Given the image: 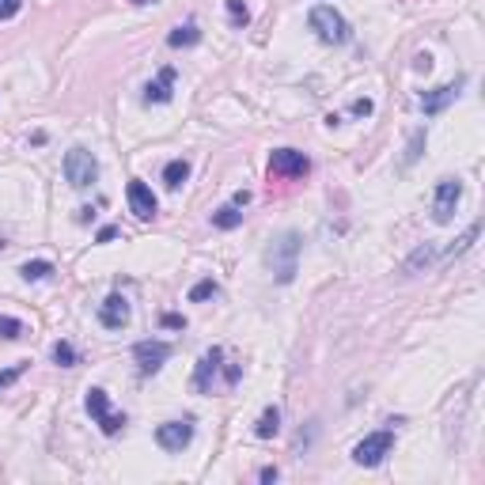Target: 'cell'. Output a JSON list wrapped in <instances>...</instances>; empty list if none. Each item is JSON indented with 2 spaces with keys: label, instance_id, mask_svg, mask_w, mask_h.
<instances>
[{
  "label": "cell",
  "instance_id": "obj_22",
  "mask_svg": "<svg viewBox=\"0 0 485 485\" xmlns=\"http://www.w3.org/2000/svg\"><path fill=\"white\" fill-rule=\"evenodd\" d=\"M216 292H220V284L213 277H205V281H197L190 289V303H201V300H208V296H216Z\"/></svg>",
  "mask_w": 485,
  "mask_h": 485
},
{
  "label": "cell",
  "instance_id": "obj_2",
  "mask_svg": "<svg viewBox=\"0 0 485 485\" xmlns=\"http://www.w3.org/2000/svg\"><path fill=\"white\" fill-rule=\"evenodd\" d=\"M296 258H300V235H296V231H284V235L266 250V262H269L277 284H289L296 277Z\"/></svg>",
  "mask_w": 485,
  "mask_h": 485
},
{
  "label": "cell",
  "instance_id": "obj_34",
  "mask_svg": "<svg viewBox=\"0 0 485 485\" xmlns=\"http://www.w3.org/2000/svg\"><path fill=\"white\" fill-rule=\"evenodd\" d=\"M133 4H148V0H133Z\"/></svg>",
  "mask_w": 485,
  "mask_h": 485
},
{
  "label": "cell",
  "instance_id": "obj_13",
  "mask_svg": "<svg viewBox=\"0 0 485 485\" xmlns=\"http://www.w3.org/2000/svg\"><path fill=\"white\" fill-rule=\"evenodd\" d=\"M459 87H462V80L440 84V87H433V91H425V95H421V110H425L428 118H433V114H444V110L459 99Z\"/></svg>",
  "mask_w": 485,
  "mask_h": 485
},
{
  "label": "cell",
  "instance_id": "obj_24",
  "mask_svg": "<svg viewBox=\"0 0 485 485\" xmlns=\"http://www.w3.org/2000/svg\"><path fill=\"white\" fill-rule=\"evenodd\" d=\"M53 360H57L61 368H72V364L80 360V357H76V349L69 345V341H57V345H53Z\"/></svg>",
  "mask_w": 485,
  "mask_h": 485
},
{
  "label": "cell",
  "instance_id": "obj_11",
  "mask_svg": "<svg viewBox=\"0 0 485 485\" xmlns=\"http://www.w3.org/2000/svg\"><path fill=\"white\" fill-rule=\"evenodd\" d=\"M220 368H224V349L213 345V349H208L201 360H197V372H194V391H201V394L213 391V383H216V376H220Z\"/></svg>",
  "mask_w": 485,
  "mask_h": 485
},
{
  "label": "cell",
  "instance_id": "obj_4",
  "mask_svg": "<svg viewBox=\"0 0 485 485\" xmlns=\"http://www.w3.org/2000/svg\"><path fill=\"white\" fill-rule=\"evenodd\" d=\"M391 447H394V433H391V428L368 433L357 447H352V462H357V467H379V462L391 455Z\"/></svg>",
  "mask_w": 485,
  "mask_h": 485
},
{
  "label": "cell",
  "instance_id": "obj_16",
  "mask_svg": "<svg viewBox=\"0 0 485 485\" xmlns=\"http://www.w3.org/2000/svg\"><path fill=\"white\" fill-rule=\"evenodd\" d=\"M281 433V410L277 406H266V413L258 417V425H255V436L258 440H269V436H277Z\"/></svg>",
  "mask_w": 485,
  "mask_h": 485
},
{
  "label": "cell",
  "instance_id": "obj_21",
  "mask_svg": "<svg viewBox=\"0 0 485 485\" xmlns=\"http://www.w3.org/2000/svg\"><path fill=\"white\" fill-rule=\"evenodd\" d=\"M425 140H428V133H425V129H417V133L410 137V145H406L402 167H410V163H417V156H421V148H425Z\"/></svg>",
  "mask_w": 485,
  "mask_h": 485
},
{
  "label": "cell",
  "instance_id": "obj_29",
  "mask_svg": "<svg viewBox=\"0 0 485 485\" xmlns=\"http://www.w3.org/2000/svg\"><path fill=\"white\" fill-rule=\"evenodd\" d=\"M372 110H376V103H372V99H357V103H352V114H360V118H368Z\"/></svg>",
  "mask_w": 485,
  "mask_h": 485
},
{
  "label": "cell",
  "instance_id": "obj_6",
  "mask_svg": "<svg viewBox=\"0 0 485 485\" xmlns=\"http://www.w3.org/2000/svg\"><path fill=\"white\" fill-rule=\"evenodd\" d=\"M459 197H462V182L459 179H440L436 182V194H433V220H436V224H451Z\"/></svg>",
  "mask_w": 485,
  "mask_h": 485
},
{
  "label": "cell",
  "instance_id": "obj_3",
  "mask_svg": "<svg viewBox=\"0 0 485 485\" xmlns=\"http://www.w3.org/2000/svg\"><path fill=\"white\" fill-rule=\"evenodd\" d=\"M61 171H65V179H69L72 190H87V186H91V182L99 179V160H95L84 145H76V148L65 152Z\"/></svg>",
  "mask_w": 485,
  "mask_h": 485
},
{
  "label": "cell",
  "instance_id": "obj_9",
  "mask_svg": "<svg viewBox=\"0 0 485 485\" xmlns=\"http://www.w3.org/2000/svg\"><path fill=\"white\" fill-rule=\"evenodd\" d=\"M190 440H194V421L186 417V421H163L156 428V444L163 451H182V447H190Z\"/></svg>",
  "mask_w": 485,
  "mask_h": 485
},
{
  "label": "cell",
  "instance_id": "obj_25",
  "mask_svg": "<svg viewBox=\"0 0 485 485\" xmlns=\"http://www.w3.org/2000/svg\"><path fill=\"white\" fill-rule=\"evenodd\" d=\"M0 338H8V341H16V338H23V323L12 315H0Z\"/></svg>",
  "mask_w": 485,
  "mask_h": 485
},
{
  "label": "cell",
  "instance_id": "obj_19",
  "mask_svg": "<svg viewBox=\"0 0 485 485\" xmlns=\"http://www.w3.org/2000/svg\"><path fill=\"white\" fill-rule=\"evenodd\" d=\"M239 224H242L239 205H224V208H216V213H213V228H220V231H231V228H239Z\"/></svg>",
  "mask_w": 485,
  "mask_h": 485
},
{
  "label": "cell",
  "instance_id": "obj_30",
  "mask_svg": "<svg viewBox=\"0 0 485 485\" xmlns=\"http://www.w3.org/2000/svg\"><path fill=\"white\" fill-rule=\"evenodd\" d=\"M160 323L167 326V330H182V326H186V318H182V315H174V311H167V315L160 318Z\"/></svg>",
  "mask_w": 485,
  "mask_h": 485
},
{
  "label": "cell",
  "instance_id": "obj_27",
  "mask_svg": "<svg viewBox=\"0 0 485 485\" xmlns=\"http://www.w3.org/2000/svg\"><path fill=\"white\" fill-rule=\"evenodd\" d=\"M23 368H27V364H16V368H4V372H0V391L12 387V383H16L19 376H23Z\"/></svg>",
  "mask_w": 485,
  "mask_h": 485
},
{
  "label": "cell",
  "instance_id": "obj_17",
  "mask_svg": "<svg viewBox=\"0 0 485 485\" xmlns=\"http://www.w3.org/2000/svg\"><path fill=\"white\" fill-rule=\"evenodd\" d=\"M186 179H190V163H186V160H171L167 167H163V182H167V190H179Z\"/></svg>",
  "mask_w": 485,
  "mask_h": 485
},
{
  "label": "cell",
  "instance_id": "obj_12",
  "mask_svg": "<svg viewBox=\"0 0 485 485\" xmlns=\"http://www.w3.org/2000/svg\"><path fill=\"white\" fill-rule=\"evenodd\" d=\"M126 197H129V213H133L137 220H152V216H156V208H160L156 205V194H152L140 179H133V182L126 186Z\"/></svg>",
  "mask_w": 485,
  "mask_h": 485
},
{
  "label": "cell",
  "instance_id": "obj_7",
  "mask_svg": "<svg viewBox=\"0 0 485 485\" xmlns=\"http://www.w3.org/2000/svg\"><path fill=\"white\" fill-rule=\"evenodd\" d=\"M307 171H311V160L296 148H277L269 156V174H277V179H303Z\"/></svg>",
  "mask_w": 485,
  "mask_h": 485
},
{
  "label": "cell",
  "instance_id": "obj_1",
  "mask_svg": "<svg viewBox=\"0 0 485 485\" xmlns=\"http://www.w3.org/2000/svg\"><path fill=\"white\" fill-rule=\"evenodd\" d=\"M307 23H311V30L326 42V46H345V42L352 38L345 16H341L334 4H315L311 12H307Z\"/></svg>",
  "mask_w": 485,
  "mask_h": 485
},
{
  "label": "cell",
  "instance_id": "obj_20",
  "mask_svg": "<svg viewBox=\"0 0 485 485\" xmlns=\"http://www.w3.org/2000/svg\"><path fill=\"white\" fill-rule=\"evenodd\" d=\"M50 273H53V262H46V258L23 262V266H19V277H23V281H46Z\"/></svg>",
  "mask_w": 485,
  "mask_h": 485
},
{
  "label": "cell",
  "instance_id": "obj_10",
  "mask_svg": "<svg viewBox=\"0 0 485 485\" xmlns=\"http://www.w3.org/2000/svg\"><path fill=\"white\" fill-rule=\"evenodd\" d=\"M129 318H133V307H129V300L121 292H110L103 303H99V323H103L106 330H121L129 326Z\"/></svg>",
  "mask_w": 485,
  "mask_h": 485
},
{
  "label": "cell",
  "instance_id": "obj_33",
  "mask_svg": "<svg viewBox=\"0 0 485 485\" xmlns=\"http://www.w3.org/2000/svg\"><path fill=\"white\" fill-rule=\"evenodd\" d=\"M231 205H239V208H242V205H250V194H247V190H239L235 197H231Z\"/></svg>",
  "mask_w": 485,
  "mask_h": 485
},
{
  "label": "cell",
  "instance_id": "obj_14",
  "mask_svg": "<svg viewBox=\"0 0 485 485\" xmlns=\"http://www.w3.org/2000/svg\"><path fill=\"white\" fill-rule=\"evenodd\" d=\"M174 76H179V72H174L171 65H167V69H160V76L145 87V103H148V106H152V103H171V95H174Z\"/></svg>",
  "mask_w": 485,
  "mask_h": 485
},
{
  "label": "cell",
  "instance_id": "obj_18",
  "mask_svg": "<svg viewBox=\"0 0 485 485\" xmlns=\"http://www.w3.org/2000/svg\"><path fill=\"white\" fill-rule=\"evenodd\" d=\"M433 262H436V247H433V242H425V247H417L413 255L406 258V273H417L421 266L428 269V266H433Z\"/></svg>",
  "mask_w": 485,
  "mask_h": 485
},
{
  "label": "cell",
  "instance_id": "obj_31",
  "mask_svg": "<svg viewBox=\"0 0 485 485\" xmlns=\"http://www.w3.org/2000/svg\"><path fill=\"white\" fill-rule=\"evenodd\" d=\"M258 478H262V481H277V467H262Z\"/></svg>",
  "mask_w": 485,
  "mask_h": 485
},
{
  "label": "cell",
  "instance_id": "obj_23",
  "mask_svg": "<svg viewBox=\"0 0 485 485\" xmlns=\"http://www.w3.org/2000/svg\"><path fill=\"white\" fill-rule=\"evenodd\" d=\"M224 8H228V19L235 27H247L250 23V12H247V4H242V0H224Z\"/></svg>",
  "mask_w": 485,
  "mask_h": 485
},
{
  "label": "cell",
  "instance_id": "obj_26",
  "mask_svg": "<svg viewBox=\"0 0 485 485\" xmlns=\"http://www.w3.org/2000/svg\"><path fill=\"white\" fill-rule=\"evenodd\" d=\"M478 235H481V224H470V228H467V235H462V239L455 242V247L447 250V255H462V250H470V242L478 239Z\"/></svg>",
  "mask_w": 485,
  "mask_h": 485
},
{
  "label": "cell",
  "instance_id": "obj_32",
  "mask_svg": "<svg viewBox=\"0 0 485 485\" xmlns=\"http://www.w3.org/2000/svg\"><path fill=\"white\" fill-rule=\"evenodd\" d=\"M118 235V228H99V242H110Z\"/></svg>",
  "mask_w": 485,
  "mask_h": 485
},
{
  "label": "cell",
  "instance_id": "obj_15",
  "mask_svg": "<svg viewBox=\"0 0 485 485\" xmlns=\"http://www.w3.org/2000/svg\"><path fill=\"white\" fill-rule=\"evenodd\" d=\"M201 42V30H197V23H186V27H174L167 35V46L171 50H186V46H197Z\"/></svg>",
  "mask_w": 485,
  "mask_h": 485
},
{
  "label": "cell",
  "instance_id": "obj_5",
  "mask_svg": "<svg viewBox=\"0 0 485 485\" xmlns=\"http://www.w3.org/2000/svg\"><path fill=\"white\" fill-rule=\"evenodd\" d=\"M87 413L95 417V425L103 428V436H118L121 433V425H126V413H110V398H106V391L103 387H91L87 391Z\"/></svg>",
  "mask_w": 485,
  "mask_h": 485
},
{
  "label": "cell",
  "instance_id": "obj_28",
  "mask_svg": "<svg viewBox=\"0 0 485 485\" xmlns=\"http://www.w3.org/2000/svg\"><path fill=\"white\" fill-rule=\"evenodd\" d=\"M19 8H23V0H0V19L19 16Z\"/></svg>",
  "mask_w": 485,
  "mask_h": 485
},
{
  "label": "cell",
  "instance_id": "obj_8",
  "mask_svg": "<svg viewBox=\"0 0 485 485\" xmlns=\"http://www.w3.org/2000/svg\"><path fill=\"white\" fill-rule=\"evenodd\" d=\"M167 357H171L167 341H137V345H133V360L140 364L145 376H156L163 364H167Z\"/></svg>",
  "mask_w": 485,
  "mask_h": 485
}]
</instances>
